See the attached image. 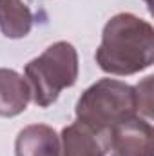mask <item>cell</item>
Masks as SVG:
<instances>
[{"instance_id":"cell-9","label":"cell","mask_w":154,"mask_h":156,"mask_svg":"<svg viewBox=\"0 0 154 156\" xmlns=\"http://www.w3.org/2000/svg\"><path fill=\"white\" fill-rule=\"evenodd\" d=\"M145 2H147V4H149V0H145Z\"/></svg>"},{"instance_id":"cell-7","label":"cell","mask_w":154,"mask_h":156,"mask_svg":"<svg viewBox=\"0 0 154 156\" xmlns=\"http://www.w3.org/2000/svg\"><path fill=\"white\" fill-rule=\"evenodd\" d=\"M31 91L26 78L13 69L0 67V116L13 118L27 109Z\"/></svg>"},{"instance_id":"cell-3","label":"cell","mask_w":154,"mask_h":156,"mask_svg":"<svg viewBox=\"0 0 154 156\" xmlns=\"http://www.w3.org/2000/svg\"><path fill=\"white\" fill-rule=\"evenodd\" d=\"M24 78L31 91V100L38 107L53 105L60 93L73 87L78 80V53L69 42H54L40 56L33 58Z\"/></svg>"},{"instance_id":"cell-2","label":"cell","mask_w":154,"mask_h":156,"mask_svg":"<svg viewBox=\"0 0 154 156\" xmlns=\"http://www.w3.org/2000/svg\"><path fill=\"white\" fill-rule=\"evenodd\" d=\"M75 111L78 122L111 134L116 125L138 116L136 89L121 80L102 78L82 93Z\"/></svg>"},{"instance_id":"cell-8","label":"cell","mask_w":154,"mask_h":156,"mask_svg":"<svg viewBox=\"0 0 154 156\" xmlns=\"http://www.w3.org/2000/svg\"><path fill=\"white\" fill-rule=\"evenodd\" d=\"M33 13L24 0H0V31L7 38H24L31 33Z\"/></svg>"},{"instance_id":"cell-4","label":"cell","mask_w":154,"mask_h":156,"mask_svg":"<svg viewBox=\"0 0 154 156\" xmlns=\"http://www.w3.org/2000/svg\"><path fill=\"white\" fill-rule=\"evenodd\" d=\"M152 125L147 118L134 116L111 131V156H152Z\"/></svg>"},{"instance_id":"cell-6","label":"cell","mask_w":154,"mask_h":156,"mask_svg":"<svg viewBox=\"0 0 154 156\" xmlns=\"http://www.w3.org/2000/svg\"><path fill=\"white\" fill-rule=\"evenodd\" d=\"M16 156H58L60 136L45 123H33L24 127L15 140Z\"/></svg>"},{"instance_id":"cell-5","label":"cell","mask_w":154,"mask_h":156,"mask_svg":"<svg viewBox=\"0 0 154 156\" xmlns=\"http://www.w3.org/2000/svg\"><path fill=\"white\" fill-rule=\"evenodd\" d=\"M109 144L111 134L98 133L76 120L62 129L58 156H105L109 153Z\"/></svg>"},{"instance_id":"cell-1","label":"cell","mask_w":154,"mask_h":156,"mask_svg":"<svg viewBox=\"0 0 154 156\" xmlns=\"http://www.w3.org/2000/svg\"><path fill=\"white\" fill-rule=\"evenodd\" d=\"M94 58L103 73L116 76L149 69L154 62L152 26L132 13L114 15L102 31Z\"/></svg>"}]
</instances>
